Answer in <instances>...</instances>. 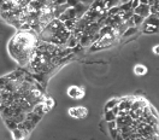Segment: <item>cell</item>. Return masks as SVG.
Instances as JSON below:
<instances>
[{
	"mask_svg": "<svg viewBox=\"0 0 159 140\" xmlns=\"http://www.w3.org/2000/svg\"><path fill=\"white\" fill-rule=\"evenodd\" d=\"M69 115L74 118H86L88 115V110L85 108V106H76V108H71L69 109Z\"/></svg>",
	"mask_w": 159,
	"mask_h": 140,
	"instance_id": "6da1fadb",
	"label": "cell"
},
{
	"mask_svg": "<svg viewBox=\"0 0 159 140\" xmlns=\"http://www.w3.org/2000/svg\"><path fill=\"white\" fill-rule=\"evenodd\" d=\"M66 93H68V96L70 98L77 100V99H82L85 97V88L77 87V86H70V87L68 88Z\"/></svg>",
	"mask_w": 159,
	"mask_h": 140,
	"instance_id": "7a4b0ae2",
	"label": "cell"
},
{
	"mask_svg": "<svg viewBox=\"0 0 159 140\" xmlns=\"http://www.w3.org/2000/svg\"><path fill=\"white\" fill-rule=\"evenodd\" d=\"M133 12L135 15H139L143 18H147L149 16V6L147 4H140L137 8H135L133 10Z\"/></svg>",
	"mask_w": 159,
	"mask_h": 140,
	"instance_id": "3957f363",
	"label": "cell"
},
{
	"mask_svg": "<svg viewBox=\"0 0 159 140\" xmlns=\"http://www.w3.org/2000/svg\"><path fill=\"white\" fill-rule=\"evenodd\" d=\"M50 110H51V109L47 108V106L44 104V102H40V103H38V104H35V105L33 106V110H31V111L35 112L36 115H39V116L42 117V116L46 114V112H48Z\"/></svg>",
	"mask_w": 159,
	"mask_h": 140,
	"instance_id": "277c9868",
	"label": "cell"
},
{
	"mask_svg": "<svg viewBox=\"0 0 159 140\" xmlns=\"http://www.w3.org/2000/svg\"><path fill=\"white\" fill-rule=\"evenodd\" d=\"M11 132H12V137H13V139H15V140H24L25 138H28L29 133H30L28 130H20L18 128L13 129Z\"/></svg>",
	"mask_w": 159,
	"mask_h": 140,
	"instance_id": "5b68a950",
	"label": "cell"
},
{
	"mask_svg": "<svg viewBox=\"0 0 159 140\" xmlns=\"http://www.w3.org/2000/svg\"><path fill=\"white\" fill-rule=\"evenodd\" d=\"M74 9H75L76 13H77V19H78V17H80V16H83L85 13L88 11L89 6H88V5H85V4H81V3H78L77 5L75 6Z\"/></svg>",
	"mask_w": 159,
	"mask_h": 140,
	"instance_id": "8992f818",
	"label": "cell"
},
{
	"mask_svg": "<svg viewBox=\"0 0 159 140\" xmlns=\"http://www.w3.org/2000/svg\"><path fill=\"white\" fill-rule=\"evenodd\" d=\"M41 116H39V115H36L35 112H33V111H29V112H25V120H29V121H31L33 123H38V122H40L41 121Z\"/></svg>",
	"mask_w": 159,
	"mask_h": 140,
	"instance_id": "52a82bcc",
	"label": "cell"
},
{
	"mask_svg": "<svg viewBox=\"0 0 159 140\" xmlns=\"http://www.w3.org/2000/svg\"><path fill=\"white\" fill-rule=\"evenodd\" d=\"M77 45H78V40H77V38H76L75 35H72V34L65 41V46H66L68 48H75Z\"/></svg>",
	"mask_w": 159,
	"mask_h": 140,
	"instance_id": "ba28073f",
	"label": "cell"
},
{
	"mask_svg": "<svg viewBox=\"0 0 159 140\" xmlns=\"http://www.w3.org/2000/svg\"><path fill=\"white\" fill-rule=\"evenodd\" d=\"M134 72H135V75H139V76L146 75L147 74V68L143 64H137V65L134 66Z\"/></svg>",
	"mask_w": 159,
	"mask_h": 140,
	"instance_id": "9c48e42d",
	"label": "cell"
},
{
	"mask_svg": "<svg viewBox=\"0 0 159 140\" xmlns=\"http://www.w3.org/2000/svg\"><path fill=\"white\" fill-rule=\"evenodd\" d=\"M146 22L145 24H148V25H154V27H158V15H149L147 18H145Z\"/></svg>",
	"mask_w": 159,
	"mask_h": 140,
	"instance_id": "30bf717a",
	"label": "cell"
},
{
	"mask_svg": "<svg viewBox=\"0 0 159 140\" xmlns=\"http://www.w3.org/2000/svg\"><path fill=\"white\" fill-rule=\"evenodd\" d=\"M137 33V27H131V28H127L124 30V33L122 34L123 38H129V36H133Z\"/></svg>",
	"mask_w": 159,
	"mask_h": 140,
	"instance_id": "8fae6325",
	"label": "cell"
},
{
	"mask_svg": "<svg viewBox=\"0 0 159 140\" xmlns=\"http://www.w3.org/2000/svg\"><path fill=\"white\" fill-rule=\"evenodd\" d=\"M4 121H5L6 127H8L10 130H13V129L17 128V122L13 118H4Z\"/></svg>",
	"mask_w": 159,
	"mask_h": 140,
	"instance_id": "7c38bea8",
	"label": "cell"
},
{
	"mask_svg": "<svg viewBox=\"0 0 159 140\" xmlns=\"http://www.w3.org/2000/svg\"><path fill=\"white\" fill-rule=\"evenodd\" d=\"M119 100L121 99H117V98H113L111 99V100H109L105 105V111H109V110H111L112 108H115L116 105H118L119 104Z\"/></svg>",
	"mask_w": 159,
	"mask_h": 140,
	"instance_id": "4fadbf2b",
	"label": "cell"
},
{
	"mask_svg": "<svg viewBox=\"0 0 159 140\" xmlns=\"http://www.w3.org/2000/svg\"><path fill=\"white\" fill-rule=\"evenodd\" d=\"M104 5H105V10L107 11L115 6H118V0H104Z\"/></svg>",
	"mask_w": 159,
	"mask_h": 140,
	"instance_id": "5bb4252c",
	"label": "cell"
},
{
	"mask_svg": "<svg viewBox=\"0 0 159 140\" xmlns=\"http://www.w3.org/2000/svg\"><path fill=\"white\" fill-rule=\"evenodd\" d=\"M131 19H133V22H134V24H135V27H139V25H141L142 23H143V21H145V18L143 17H141V16H139V15H134L131 16Z\"/></svg>",
	"mask_w": 159,
	"mask_h": 140,
	"instance_id": "9a60e30c",
	"label": "cell"
},
{
	"mask_svg": "<svg viewBox=\"0 0 159 140\" xmlns=\"http://www.w3.org/2000/svg\"><path fill=\"white\" fill-rule=\"evenodd\" d=\"M117 116H115L112 114L111 110L109 111H105V114H104V120H105V122H110V121H113V120H116Z\"/></svg>",
	"mask_w": 159,
	"mask_h": 140,
	"instance_id": "2e32d148",
	"label": "cell"
},
{
	"mask_svg": "<svg viewBox=\"0 0 159 140\" xmlns=\"http://www.w3.org/2000/svg\"><path fill=\"white\" fill-rule=\"evenodd\" d=\"M158 30V27H154V25H148V24H145V29H143V33L146 34H153V33H157Z\"/></svg>",
	"mask_w": 159,
	"mask_h": 140,
	"instance_id": "e0dca14e",
	"label": "cell"
},
{
	"mask_svg": "<svg viewBox=\"0 0 159 140\" xmlns=\"http://www.w3.org/2000/svg\"><path fill=\"white\" fill-rule=\"evenodd\" d=\"M23 124H24V127H25V129L27 130H29V132H31L34 128H35V123H33L31 121H29V120H24L23 121Z\"/></svg>",
	"mask_w": 159,
	"mask_h": 140,
	"instance_id": "ac0fdd59",
	"label": "cell"
},
{
	"mask_svg": "<svg viewBox=\"0 0 159 140\" xmlns=\"http://www.w3.org/2000/svg\"><path fill=\"white\" fill-rule=\"evenodd\" d=\"M10 81V79H9V76H5V77H0V89L3 91V88L5 87V85L8 83Z\"/></svg>",
	"mask_w": 159,
	"mask_h": 140,
	"instance_id": "d6986e66",
	"label": "cell"
},
{
	"mask_svg": "<svg viewBox=\"0 0 159 140\" xmlns=\"http://www.w3.org/2000/svg\"><path fill=\"white\" fill-rule=\"evenodd\" d=\"M149 15H158V4L149 6Z\"/></svg>",
	"mask_w": 159,
	"mask_h": 140,
	"instance_id": "ffe728a7",
	"label": "cell"
},
{
	"mask_svg": "<svg viewBox=\"0 0 159 140\" xmlns=\"http://www.w3.org/2000/svg\"><path fill=\"white\" fill-rule=\"evenodd\" d=\"M106 123H107V128H109V130H111V129H116V128H117L116 120H113V121H110V122H106Z\"/></svg>",
	"mask_w": 159,
	"mask_h": 140,
	"instance_id": "44dd1931",
	"label": "cell"
},
{
	"mask_svg": "<svg viewBox=\"0 0 159 140\" xmlns=\"http://www.w3.org/2000/svg\"><path fill=\"white\" fill-rule=\"evenodd\" d=\"M78 4L77 0H66V6L68 8H75Z\"/></svg>",
	"mask_w": 159,
	"mask_h": 140,
	"instance_id": "7402d4cb",
	"label": "cell"
},
{
	"mask_svg": "<svg viewBox=\"0 0 159 140\" xmlns=\"http://www.w3.org/2000/svg\"><path fill=\"white\" fill-rule=\"evenodd\" d=\"M119 134V129L118 128H116V129H111V130H110V135H111V138L112 139H115L117 135H118Z\"/></svg>",
	"mask_w": 159,
	"mask_h": 140,
	"instance_id": "603a6c76",
	"label": "cell"
},
{
	"mask_svg": "<svg viewBox=\"0 0 159 140\" xmlns=\"http://www.w3.org/2000/svg\"><path fill=\"white\" fill-rule=\"evenodd\" d=\"M53 5H56V6L66 5V0H54V1H53Z\"/></svg>",
	"mask_w": 159,
	"mask_h": 140,
	"instance_id": "cb8c5ba5",
	"label": "cell"
},
{
	"mask_svg": "<svg viewBox=\"0 0 159 140\" xmlns=\"http://www.w3.org/2000/svg\"><path fill=\"white\" fill-rule=\"evenodd\" d=\"M78 3H81V4H85V5H88V6H91L92 5V3H93V0H77Z\"/></svg>",
	"mask_w": 159,
	"mask_h": 140,
	"instance_id": "d4e9b609",
	"label": "cell"
},
{
	"mask_svg": "<svg viewBox=\"0 0 159 140\" xmlns=\"http://www.w3.org/2000/svg\"><path fill=\"white\" fill-rule=\"evenodd\" d=\"M111 111H112V114H113L115 116H117V115H118V112H119V109H118V105H116V106H115V108H112V109H111Z\"/></svg>",
	"mask_w": 159,
	"mask_h": 140,
	"instance_id": "484cf974",
	"label": "cell"
},
{
	"mask_svg": "<svg viewBox=\"0 0 159 140\" xmlns=\"http://www.w3.org/2000/svg\"><path fill=\"white\" fill-rule=\"evenodd\" d=\"M128 3H130V0H118V6L123 4H128Z\"/></svg>",
	"mask_w": 159,
	"mask_h": 140,
	"instance_id": "4316f807",
	"label": "cell"
},
{
	"mask_svg": "<svg viewBox=\"0 0 159 140\" xmlns=\"http://www.w3.org/2000/svg\"><path fill=\"white\" fill-rule=\"evenodd\" d=\"M158 46H154V47H153V53H154V55H158Z\"/></svg>",
	"mask_w": 159,
	"mask_h": 140,
	"instance_id": "83f0119b",
	"label": "cell"
},
{
	"mask_svg": "<svg viewBox=\"0 0 159 140\" xmlns=\"http://www.w3.org/2000/svg\"><path fill=\"white\" fill-rule=\"evenodd\" d=\"M115 140H124V139H123V137H122L121 134H118V135H117V137L115 138Z\"/></svg>",
	"mask_w": 159,
	"mask_h": 140,
	"instance_id": "f1b7e54d",
	"label": "cell"
},
{
	"mask_svg": "<svg viewBox=\"0 0 159 140\" xmlns=\"http://www.w3.org/2000/svg\"><path fill=\"white\" fill-rule=\"evenodd\" d=\"M140 4H147V0H139Z\"/></svg>",
	"mask_w": 159,
	"mask_h": 140,
	"instance_id": "f546056e",
	"label": "cell"
},
{
	"mask_svg": "<svg viewBox=\"0 0 159 140\" xmlns=\"http://www.w3.org/2000/svg\"><path fill=\"white\" fill-rule=\"evenodd\" d=\"M30 1H36V0H30Z\"/></svg>",
	"mask_w": 159,
	"mask_h": 140,
	"instance_id": "4dcf8cb0",
	"label": "cell"
},
{
	"mask_svg": "<svg viewBox=\"0 0 159 140\" xmlns=\"http://www.w3.org/2000/svg\"><path fill=\"white\" fill-rule=\"evenodd\" d=\"M0 102H1V96H0Z\"/></svg>",
	"mask_w": 159,
	"mask_h": 140,
	"instance_id": "1f68e13d",
	"label": "cell"
},
{
	"mask_svg": "<svg viewBox=\"0 0 159 140\" xmlns=\"http://www.w3.org/2000/svg\"><path fill=\"white\" fill-rule=\"evenodd\" d=\"M0 94H1V89H0Z\"/></svg>",
	"mask_w": 159,
	"mask_h": 140,
	"instance_id": "d6a6232c",
	"label": "cell"
}]
</instances>
